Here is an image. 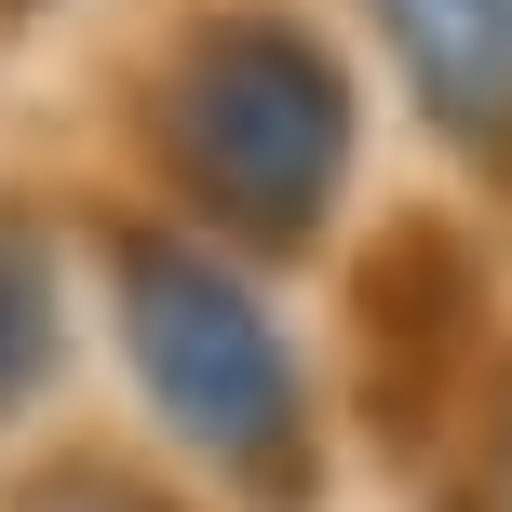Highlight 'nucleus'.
Wrapping results in <instances>:
<instances>
[{
  "label": "nucleus",
  "instance_id": "nucleus-1",
  "mask_svg": "<svg viewBox=\"0 0 512 512\" xmlns=\"http://www.w3.org/2000/svg\"><path fill=\"white\" fill-rule=\"evenodd\" d=\"M108 283V351H122L135 405L243 499H310L324 472V418H310V364L283 337L256 256L176 230V216H122L95 243Z\"/></svg>",
  "mask_w": 512,
  "mask_h": 512
},
{
  "label": "nucleus",
  "instance_id": "nucleus-2",
  "mask_svg": "<svg viewBox=\"0 0 512 512\" xmlns=\"http://www.w3.org/2000/svg\"><path fill=\"white\" fill-rule=\"evenodd\" d=\"M149 135H162L176 230H203L230 256H297V243H324L337 189H351L364 108H351V68H337V41L310 14L216 0L162 68Z\"/></svg>",
  "mask_w": 512,
  "mask_h": 512
},
{
  "label": "nucleus",
  "instance_id": "nucleus-3",
  "mask_svg": "<svg viewBox=\"0 0 512 512\" xmlns=\"http://www.w3.org/2000/svg\"><path fill=\"white\" fill-rule=\"evenodd\" d=\"M364 14H378L405 108L472 176H512V0H364Z\"/></svg>",
  "mask_w": 512,
  "mask_h": 512
},
{
  "label": "nucleus",
  "instance_id": "nucleus-4",
  "mask_svg": "<svg viewBox=\"0 0 512 512\" xmlns=\"http://www.w3.org/2000/svg\"><path fill=\"white\" fill-rule=\"evenodd\" d=\"M68 310H81L68 243H54L41 216L0 203V418H27V405L54 391V364H68Z\"/></svg>",
  "mask_w": 512,
  "mask_h": 512
},
{
  "label": "nucleus",
  "instance_id": "nucleus-5",
  "mask_svg": "<svg viewBox=\"0 0 512 512\" xmlns=\"http://www.w3.org/2000/svg\"><path fill=\"white\" fill-rule=\"evenodd\" d=\"M27 512H176V499H149V486H122V472H41V486H27Z\"/></svg>",
  "mask_w": 512,
  "mask_h": 512
},
{
  "label": "nucleus",
  "instance_id": "nucleus-6",
  "mask_svg": "<svg viewBox=\"0 0 512 512\" xmlns=\"http://www.w3.org/2000/svg\"><path fill=\"white\" fill-rule=\"evenodd\" d=\"M0 14H41V0H0Z\"/></svg>",
  "mask_w": 512,
  "mask_h": 512
}]
</instances>
